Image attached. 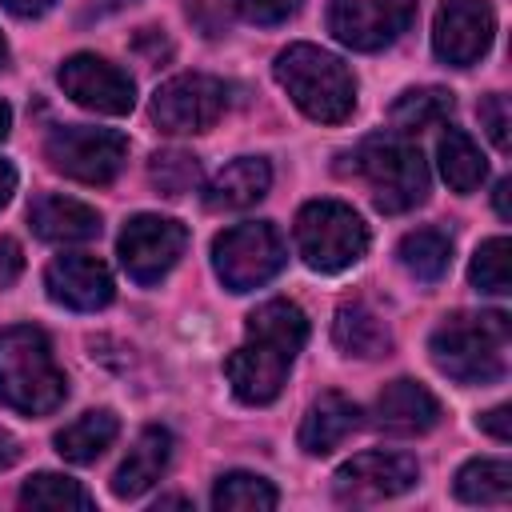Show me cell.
Here are the masks:
<instances>
[{"label":"cell","instance_id":"6da1fadb","mask_svg":"<svg viewBox=\"0 0 512 512\" xmlns=\"http://www.w3.org/2000/svg\"><path fill=\"white\" fill-rule=\"evenodd\" d=\"M308 340V316L292 300L260 304L244 324V344L228 356L224 372L240 404H272L288 380L296 352Z\"/></svg>","mask_w":512,"mask_h":512},{"label":"cell","instance_id":"7a4b0ae2","mask_svg":"<svg viewBox=\"0 0 512 512\" xmlns=\"http://www.w3.org/2000/svg\"><path fill=\"white\" fill-rule=\"evenodd\" d=\"M432 364L456 384H496L508 372V316L456 312L428 340Z\"/></svg>","mask_w":512,"mask_h":512},{"label":"cell","instance_id":"3957f363","mask_svg":"<svg viewBox=\"0 0 512 512\" xmlns=\"http://www.w3.org/2000/svg\"><path fill=\"white\" fill-rule=\"evenodd\" d=\"M68 380L52 356V344L32 324H12L0 332V404L24 416H44L60 408Z\"/></svg>","mask_w":512,"mask_h":512},{"label":"cell","instance_id":"277c9868","mask_svg":"<svg viewBox=\"0 0 512 512\" xmlns=\"http://www.w3.org/2000/svg\"><path fill=\"white\" fill-rule=\"evenodd\" d=\"M276 84L292 96V104L320 120V124H340L356 108V80L344 68L340 56L316 48V44H288L276 64Z\"/></svg>","mask_w":512,"mask_h":512},{"label":"cell","instance_id":"5b68a950","mask_svg":"<svg viewBox=\"0 0 512 512\" xmlns=\"http://www.w3.org/2000/svg\"><path fill=\"white\" fill-rule=\"evenodd\" d=\"M352 172L372 188V204L388 216L408 212L416 204H424L428 196V164L420 156L416 144H408L404 136H368L360 140V148L348 156Z\"/></svg>","mask_w":512,"mask_h":512},{"label":"cell","instance_id":"8992f818","mask_svg":"<svg viewBox=\"0 0 512 512\" xmlns=\"http://www.w3.org/2000/svg\"><path fill=\"white\" fill-rule=\"evenodd\" d=\"M296 248L312 272H344L368 252V228L348 204L312 200L296 212Z\"/></svg>","mask_w":512,"mask_h":512},{"label":"cell","instance_id":"52a82bcc","mask_svg":"<svg viewBox=\"0 0 512 512\" xmlns=\"http://www.w3.org/2000/svg\"><path fill=\"white\" fill-rule=\"evenodd\" d=\"M284 240L268 220H248L212 240V268L228 292H252L284 268Z\"/></svg>","mask_w":512,"mask_h":512},{"label":"cell","instance_id":"ba28073f","mask_svg":"<svg viewBox=\"0 0 512 512\" xmlns=\"http://www.w3.org/2000/svg\"><path fill=\"white\" fill-rule=\"evenodd\" d=\"M48 164L80 184H112L128 160V140L112 128H88V124H68L56 128L44 140Z\"/></svg>","mask_w":512,"mask_h":512},{"label":"cell","instance_id":"9c48e42d","mask_svg":"<svg viewBox=\"0 0 512 512\" xmlns=\"http://www.w3.org/2000/svg\"><path fill=\"white\" fill-rule=\"evenodd\" d=\"M184 248H188V228L172 216H152V212L132 216L116 240L120 264L136 284H160L176 268Z\"/></svg>","mask_w":512,"mask_h":512},{"label":"cell","instance_id":"30bf717a","mask_svg":"<svg viewBox=\"0 0 512 512\" xmlns=\"http://www.w3.org/2000/svg\"><path fill=\"white\" fill-rule=\"evenodd\" d=\"M224 104H228V88L216 76L184 72V76L164 80L152 92V120L160 132H172V136L204 132L224 116Z\"/></svg>","mask_w":512,"mask_h":512},{"label":"cell","instance_id":"8fae6325","mask_svg":"<svg viewBox=\"0 0 512 512\" xmlns=\"http://www.w3.org/2000/svg\"><path fill=\"white\" fill-rule=\"evenodd\" d=\"M416 16V0H332L328 28L344 48L380 52Z\"/></svg>","mask_w":512,"mask_h":512},{"label":"cell","instance_id":"7c38bea8","mask_svg":"<svg viewBox=\"0 0 512 512\" xmlns=\"http://www.w3.org/2000/svg\"><path fill=\"white\" fill-rule=\"evenodd\" d=\"M64 96H72L80 108H92L100 116H124L132 112L136 104V88H132V76L116 64H108L104 56H92V52H76L60 64L56 72Z\"/></svg>","mask_w":512,"mask_h":512},{"label":"cell","instance_id":"4fadbf2b","mask_svg":"<svg viewBox=\"0 0 512 512\" xmlns=\"http://www.w3.org/2000/svg\"><path fill=\"white\" fill-rule=\"evenodd\" d=\"M420 480V464L408 452H360L344 460L332 476L336 500L344 504H368L408 492Z\"/></svg>","mask_w":512,"mask_h":512},{"label":"cell","instance_id":"5bb4252c","mask_svg":"<svg viewBox=\"0 0 512 512\" xmlns=\"http://www.w3.org/2000/svg\"><path fill=\"white\" fill-rule=\"evenodd\" d=\"M496 16L488 0H444L432 24V48L444 64L468 68L492 48Z\"/></svg>","mask_w":512,"mask_h":512},{"label":"cell","instance_id":"9a60e30c","mask_svg":"<svg viewBox=\"0 0 512 512\" xmlns=\"http://www.w3.org/2000/svg\"><path fill=\"white\" fill-rule=\"evenodd\" d=\"M44 288L56 304L72 312H96L112 300V272L96 256H56L44 272Z\"/></svg>","mask_w":512,"mask_h":512},{"label":"cell","instance_id":"2e32d148","mask_svg":"<svg viewBox=\"0 0 512 512\" xmlns=\"http://www.w3.org/2000/svg\"><path fill=\"white\" fill-rule=\"evenodd\" d=\"M376 424L396 436H420L440 424V400L416 380H392L376 396Z\"/></svg>","mask_w":512,"mask_h":512},{"label":"cell","instance_id":"e0dca14e","mask_svg":"<svg viewBox=\"0 0 512 512\" xmlns=\"http://www.w3.org/2000/svg\"><path fill=\"white\" fill-rule=\"evenodd\" d=\"M168 460H172V432L160 428V424H148L136 444L128 448V456L120 460L116 476H112V492L120 500H136L144 496L164 472H168Z\"/></svg>","mask_w":512,"mask_h":512},{"label":"cell","instance_id":"ac0fdd59","mask_svg":"<svg viewBox=\"0 0 512 512\" xmlns=\"http://www.w3.org/2000/svg\"><path fill=\"white\" fill-rule=\"evenodd\" d=\"M28 224L40 240L48 244H84L92 236H100V216L96 208L72 200V196H40L28 208Z\"/></svg>","mask_w":512,"mask_h":512},{"label":"cell","instance_id":"d6986e66","mask_svg":"<svg viewBox=\"0 0 512 512\" xmlns=\"http://www.w3.org/2000/svg\"><path fill=\"white\" fill-rule=\"evenodd\" d=\"M356 428H360V408L340 392H324L320 400H312V408L300 420V448L308 456H328Z\"/></svg>","mask_w":512,"mask_h":512},{"label":"cell","instance_id":"ffe728a7","mask_svg":"<svg viewBox=\"0 0 512 512\" xmlns=\"http://www.w3.org/2000/svg\"><path fill=\"white\" fill-rule=\"evenodd\" d=\"M268 184H272L268 160L264 156H240V160L224 164L212 176V184L204 192V208H212V212H240V208L256 204L268 192Z\"/></svg>","mask_w":512,"mask_h":512},{"label":"cell","instance_id":"44dd1931","mask_svg":"<svg viewBox=\"0 0 512 512\" xmlns=\"http://www.w3.org/2000/svg\"><path fill=\"white\" fill-rule=\"evenodd\" d=\"M116 432H120V420L108 408H96L56 432V452L72 464H92L96 456H104V448H112Z\"/></svg>","mask_w":512,"mask_h":512},{"label":"cell","instance_id":"7402d4cb","mask_svg":"<svg viewBox=\"0 0 512 512\" xmlns=\"http://www.w3.org/2000/svg\"><path fill=\"white\" fill-rule=\"evenodd\" d=\"M436 156H440V176L448 180L452 192H476L488 176V160L464 128H448L436 144Z\"/></svg>","mask_w":512,"mask_h":512},{"label":"cell","instance_id":"603a6c76","mask_svg":"<svg viewBox=\"0 0 512 512\" xmlns=\"http://www.w3.org/2000/svg\"><path fill=\"white\" fill-rule=\"evenodd\" d=\"M456 100L448 88H408L392 108H388V124L396 136H416L432 124H444L452 116Z\"/></svg>","mask_w":512,"mask_h":512},{"label":"cell","instance_id":"cb8c5ba5","mask_svg":"<svg viewBox=\"0 0 512 512\" xmlns=\"http://www.w3.org/2000/svg\"><path fill=\"white\" fill-rule=\"evenodd\" d=\"M332 336H336V344H340L348 356H360V360L384 356L388 344H392L384 320H380L372 308H364V304H344V308L336 312Z\"/></svg>","mask_w":512,"mask_h":512},{"label":"cell","instance_id":"d4e9b609","mask_svg":"<svg viewBox=\"0 0 512 512\" xmlns=\"http://www.w3.org/2000/svg\"><path fill=\"white\" fill-rule=\"evenodd\" d=\"M396 256H400V264H404V272L412 280L436 284L448 272V264H452V240L440 228H416V232H408L400 240Z\"/></svg>","mask_w":512,"mask_h":512},{"label":"cell","instance_id":"484cf974","mask_svg":"<svg viewBox=\"0 0 512 512\" xmlns=\"http://www.w3.org/2000/svg\"><path fill=\"white\" fill-rule=\"evenodd\" d=\"M456 496L464 504H508V496H512V468H508V460H492V456L468 460L456 472Z\"/></svg>","mask_w":512,"mask_h":512},{"label":"cell","instance_id":"4316f807","mask_svg":"<svg viewBox=\"0 0 512 512\" xmlns=\"http://www.w3.org/2000/svg\"><path fill=\"white\" fill-rule=\"evenodd\" d=\"M280 504V492L256 472H224L212 488V508L220 512H268Z\"/></svg>","mask_w":512,"mask_h":512},{"label":"cell","instance_id":"83f0119b","mask_svg":"<svg viewBox=\"0 0 512 512\" xmlns=\"http://www.w3.org/2000/svg\"><path fill=\"white\" fill-rule=\"evenodd\" d=\"M20 504L24 508H52V512H88L92 508V496L84 492L80 480H68L60 472H36L24 480L20 488Z\"/></svg>","mask_w":512,"mask_h":512},{"label":"cell","instance_id":"f1b7e54d","mask_svg":"<svg viewBox=\"0 0 512 512\" xmlns=\"http://www.w3.org/2000/svg\"><path fill=\"white\" fill-rule=\"evenodd\" d=\"M508 236H492L476 248L472 256V268H468V280L476 292H488V296H504L508 284H512V272H508Z\"/></svg>","mask_w":512,"mask_h":512},{"label":"cell","instance_id":"f546056e","mask_svg":"<svg viewBox=\"0 0 512 512\" xmlns=\"http://www.w3.org/2000/svg\"><path fill=\"white\" fill-rule=\"evenodd\" d=\"M148 176L152 184L164 192V196H184L200 184V164L192 152H180V148H168V152H156L152 164H148Z\"/></svg>","mask_w":512,"mask_h":512},{"label":"cell","instance_id":"4dcf8cb0","mask_svg":"<svg viewBox=\"0 0 512 512\" xmlns=\"http://www.w3.org/2000/svg\"><path fill=\"white\" fill-rule=\"evenodd\" d=\"M300 4L304 0H228V8L248 24H284L288 16H296Z\"/></svg>","mask_w":512,"mask_h":512},{"label":"cell","instance_id":"1f68e13d","mask_svg":"<svg viewBox=\"0 0 512 512\" xmlns=\"http://www.w3.org/2000/svg\"><path fill=\"white\" fill-rule=\"evenodd\" d=\"M480 124H484L488 140H492L500 152H508V96H500V92L484 96V100H480Z\"/></svg>","mask_w":512,"mask_h":512},{"label":"cell","instance_id":"d6a6232c","mask_svg":"<svg viewBox=\"0 0 512 512\" xmlns=\"http://www.w3.org/2000/svg\"><path fill=\"white\" fill-rule=\"evenodd\" d=\"M20 268H24V252H20V244L8 240V236H0V288H8V284L20 276Z\"/></svg>","mask_w":512,"mask_h":512},{"label":"cell","instance_id":"836d02e7","mask_svg":"<svg viewBox=\"0 0 512 512\" xmlns=\"http://www.w3.org/2000/svg\"><path fill=\"white\" fill-rule=\"evenodd\" d=\"M480 428H484L488 436H496V440H512V416H508V404L484 412V416H480Z\"/></svg>","mask_w":512,"mask_h":512},{"label":"cell","instance_id":"e575fe53","mask_svg":"<svg viewBox=\"0 0 512 512\" xmlns=\"http://www.w3.org/2000/svg\"><path fill=\"white\" fill-rule=\"evenodd\" d=\"M12 16H40V12H48L56 0H0Z\"/></svg>","mask_w":512,"mask_h":512},{"label":"cell","instance_id":"d590c367","mask_svg":"<svg viewBox=\"0 0 512 512\" xmlns=\"http://www.w3.org/2000/svg\"><path fill=\"white\" fill-rule=\"evenodd\" d=\"M16 192V168L8 160H0V208L8 204V196Z\"/></svg>","mask_w":512,"mask_h":512},{"label":"cell","instance_id":"8d00e7d4","mask_svg":"<svg viewBox=\"0 0 512 512\" xmlns=\"http://www.w3.org/2000/svg\"><path fill=\"white\" fill-rule=\"evenodd\" d=\"M16 456H20V448H16V440H12V436H8L4 428H0V472H4V468H8V464H12Z\"/></svg>","mask_w":512,"mask_h":512},{"label":"cell","instance_id":"74e56055","mask_svg":"<svg viewBox=\"0 0 512 512\" xmlns=\"http://www.w3.org/2000/svg\"><path fill=\"white\" fill-rule=\"evenodd\" d=\"M508 192H512V184H508V180H500V184H496V212H500V220H508V216H512V208H508Z\"/></svg>","mask_w":512,"mask_h":512},{"label":"cell","instance_id":"f35d334b","mask_svg":"<svg viewBox=\"0 0 512 512\" xmlns=\"http://www.w3.org/2000/svg\"><path fill=\"white\" fill-rule=\"evenodd\" d=\"M8 128H12V108H8L4 100H0V140L8 136Z\"/></svg>","mask_w":512,"mask_h":512},{"label":"cell","instance_id":"ab89813d","mask_svg":"<svg viewBox=\"0 0 512 512\" xmlns=\"http://www.w3.org/2000/svg\"><path fill=\"white\" fill-rule=\"evenodd\" d=\"M8 64V44H4V36H0V68Z\"/></svg>","mask_w":512,"mask_h":512}]
</instances>
